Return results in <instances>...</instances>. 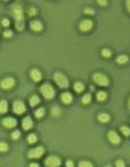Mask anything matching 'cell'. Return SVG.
<instances>
[{
    "label": "cell",
    "mask_w": 130,
    "mask_h": 167,
    "mask_svg": "<svg viewBox=\"0 0 130 167\" xmlns=\"http://www.w3.org/2000/svg\"><path fill=\"white\" fill-rule=\"evenodd\" d=\"M74 89H75V91L80 93V92H82L84 90V85H83L82 83H80V82H76L74 84Z\"/></svg>",
    "instance_id": "21"
},
{
    "label": "cell",
    "mask_w": 130,
    "mask_h": 167,
    "mask_svg": "<svg viewBox=\"0 0 130 167\" xmlns=\"http://www.w3.org/2000/svg\"><path fill=\"white\" fill-rule=\"evenodd\" d=\"M128 56L126 55H121V56H118L117 57V63H119V64H125V63H127L128 62Z\"/></svg>",
    "instance_id": "20"
},
{
    "label": "cell",
    "mask_w": 130,
    "mask_h": 167,
    "mask_svg": "<svg viewBox=\"0 0 130 167\" xmlns=\"http://www.w3.org/2000/svg\"><path fill=\"white\" fill-rule=\"evenodd\" d=\"M108 138H109V140H110L112 144H119V142L121 141L119 135H118L115 130H111V131L108 133Z\"/></svg>",
    "instance_id": "11"
},
{
    "label": "cell",
    "mask_w": 130,
    "mask_h": 167,
    "mask_svg": "<svg viewBox=\"0 0 130 167\" xmlns=\"http://www.w3.org/2000/svg\"><path fill=\"white\" fill-rule=\"evenodd\" d=\"M52 112H53V114H54V116H58V114H60V112H61L60 108L54 106V108H53V110H52Z\"/></svg>",
    "instance_id": "31"
},
{
    "label": "cell",
    "mask_w": 130,
    "mask_h": 167,
    "mask_svg": "<svg viewBox=\"0 0 130 167\" xmlns=\"http://www.w3.org/2000/svg\"><path fill=\"white\" fill-rule=\"evenodd\" d=\"M8 111V103L6 100H1L0 101V113H6Z\"/></svg>",
    "instance_id": "17"
},
{
    "label": "cell",
    "mask_w": 130,
    "mask_h": 167,
    "mask_svg": "<svg viewBox=\"0 0 130 167\" xmlns=\"http://www.w3.org/2000/svg\"><path fill=\"white\" fill-rule=\"evenodd\" d=\"M91 101V96L89 94V93H86V94H84L83 96V98H82V102H83V104H88L89 102Z\"/></svg>",
    "instance_id": "25"
},
{
    "label": "cell",
    "mask_w": 130,
    "mask_h": 167,
    "mask_svg": "<svg viewBox=\"0 0 130 167\" xmlns=\"http://www.w3.org/2000/svg\"><path fill=\"white\" fill-rule=\"evenodd\" d=\"M84 12L86 15H93V14H94V10H93L92 8H85Z\"/></svg>",
    "instance_id": "34"
},
{
    "label": "cell",
    "mask_w": 130,
    "mask_h": 167,
    "mask_svg": "<svg viewBox=\"0 0 130 167\" xmlns=\"http://www.w3.org/2000/svg\"><path fill=\"white\" fill-rule=\"evenodd\" d=\"M1 24H2L4 27H8V26L10 25V21H9V19L5 18V19H2V20H1Z\"/></svg>",
    "instance_id": "33"
},
{
    "label": "cell",
    "mask_w": 130,
    "mask_h": 167,
    "mask_svg": "<svg viewBox=\"0 0 130 167\" xmlns=\"http://www.w3.org/2000/svg\"><path fill=\"white\" fill-rule=\"evenodd\" d=\"M29 167H39V165L36 164V163H31V164L29 165Z\"/></svg>",
    "instance_id": "38"
},
{
    "label": "cell",
    "mask_w": 130,
    "mask_h": 167,
    "mask_svg": "<svg viewBox=\"0 0 130 167\" xmlns=\"http://www.w3.org/2000/svg\"><path fill=\"white\" fill-rule=\"evenodd\" d=\"M4 36H5V37H7V38H8V37H11V36H12V31H10V29H7V31H4Z\"/></svg>",
    "instance_id": "32"
},
{
    "label": "cell",
    "mask_w": 130,
    "mask_h": 167,
    "mask_svg": "<svg viewBox=\"0 0 130 167\" xmlns=\"http://www.w3.org/2000/svg\"><path fill=\"white\" fill-rule=\"evenodd\" d=\"M102 55L104 56V57H110V56H111L110 50H108V48H104V50H102Z\"/></svg>",
    "instance_id": "29"
},
{
    "label": "cell",
    "mask_w": 130,
    "mask_h": 167,
    "mask_svg": "<svg viewBox=\"0 0 130 167\" xmlns=\"http://www.w3.org/2000/svg\"><path fill=\"white\" fill-rule=\"evenodd\" d=\"M121 131L125 136H129L130 135V129L128 127H121Z\"/></svg>",
    "instance_id": "28"
},
{
    "label": "cell",
    "mask_w": 130,
    "mask_h": 167,
    "mask_svg": "<svg viewBox=\"0 0 130 167\" xmlns=\"http://www.w3.org/2000/svg\"><path fill=\"white\" fill-rule=\"evenodd\" d=\"M45 165L47 167H58L61 165V159L57 156H50L45 160Z\"/></svg>",
    "instance_id": "8"
},
{
    "label": "cell",
    "mask_w": 130,
    "mask_h": 167,
    "mask_svg": "<svg viewBox=\"0 0 130 167\" xmlns=\"http://www.w3.org/2000/svg\"><path fill=\"white\" fill-rule=\"evenodd\" d=\"M30 28L35 31H40L43 29V25L39 20H33L30 23Z\"/></svg>",
    "instance_id": "14"
},
{
    "label": "cell",
    "mask_w": 130,
    "mask_h": 167,
    "mask_svg": "<svg viewBox=\"0 0 130 167\" xmlns=\"http://www.w3.org/2000/svg\"><path fill=\"white\" fill-rule=\"evenodd\" d=\"M39 101H40L39 98H38L37 96H35V94H34V96H31V98L29 99V103H30V106H35L36 104H38Z\"/></svg>",
    "instance_id": "18"
},
{
    "label": "cell",
    "mask_w": 130,
    "mask_h": 167,
    "mask_svg": "<svg viewBox=\"0 0 130 167\" xmlns=\"http://www.w3.org/2000/svg\"><path fill=\"white\" fill-rule=\"evenodd\" d=\"M14 85H15V80H14L12 77H10V76L5 77L2 81L0 82V86H1L4 90H9L11 88H14Z\"/></svg>",
    "instance_id": "7"
},
{
    "label": "cell",
    "mask_w": 130,
    "mask_h": 167,
    "mask_svg": "<svg viewBox=\"0 0 130 167\" xmlns=\"http://www.w3.org/2000/svg\"><path fill=\"white\" fill-rule=\"evenodd\" d=\"M2 125L6 127V128H14V127L17 126V120L15 118H11V117H8V118H5L2 120Z\"/></svg>",
    "instance_id": "9"
},
{
    "label": "cell",
    "mask_w": 130,
    "mask_h": 167,
    "mask_svg": "<svg viewBox=\"0 0 130 167\" xmlns=\"http://www.w3.org/2000/svg\"><path fill=\"white\" fill-rule=\"evenodd\" d=\"M54 80H55L56 84L60 86V88H63V89H66V88H69V80H67V77L63 74V73H61V72H57L54 74Z\"/></svg>",
    "instance_id": "2"
},
{
    "label": "cell",
    "mask_w": 130,
    "mask_h": 167,
    "mask_svg": "<svg viewBox=\"0 0 130 167\" xmlns=\"http://www.w3.org/2000/svg\"><path fill=\"white\" fill-rule=\"evenodd\" d=\"M92 26H93V23H92L90 19H84V20L81 21L80 29L82 31H90L91 28H92Z\"/></svg>",
    "instance_id": "10"
},
{
    "label": "cell",
    "mask_w": 130,
    "mask_h": 167,
    "mask_svg": "<svg viewBox=\"0 0 130 167\" xmlns=\"http://www.w3.org/2000/svg\"><path fill=\"white\" fill-rule=\"evenodd\" d=\"M96 99H98V101H104L107 99V93L104 91H99L96 93Z\"/></svg>",
    "instance_id": "19"
},
{
    "label": "cell",
    "mask_w": 130,
    "mask_h": 167,
    "mask_svg": "<svg viewBox=\"0 0 130 167\" xmlns=\"http://www.w3.org/2000/svg\"><path fill=\"white\" fill-rule=\"evenodd\" d=\"M115 167H125V163L122 162V160H117Z\"/></svg>",
    "instance_id": "35"
},
{
    "label": "cell",
    "mask_w": 130,
    "mask_h": 167,
    "mask_svg": "<svg viewBox=\"0 0 130 167\" xmlns=\"http://www.w3.org/2000/svg\"><path fill=\"white\" fill-rule=\"evenodd\" d=\"M93 80H94V82L98 85L108 86V84H109L108 77H107L104 74H102V73H94V74H93Z\"/></svg>",
    "instance_id": "4"
},
{
    "label": "cell",
    "mask_w": 130,
    "mask_h": 167,
    "mask_svg": "<svg viewBox=\"0 0 130 167\" xmlns=\"http://www.w3.org/2000/svg\"><path fill=\"white\" fill-rule=\"evenodd\" d=\"M98 2H99V5H102V6H107V5H108V1H105V0H99Z\"/></svg>",
    "instance_id": "37"
},
{
    "label": "cell",
    "mask_w": 130,
    "mask_h": 167,
    "mask_svg": "<svg viewBox=\"0 0 130 167\" xmlns=\"http://www.w3.org/2000/svg\"><path fill=\"white\" fill-rule=\"evenodd\" d=\"M98 119H99V121L102 122V123H105V122H108L110 120V116L108 114V113H100L99 116H98Z\"/></svg>",
    "instance_id": "16"
},
{
    "label": "cell",
    "mask_w": 130,
    "mask_h": 167,
    "mask_svg": "<svg viewBox=\"0 0 130 167\" xmlns=\"http://www.w3.org/2000/svg\"><path fill=\"white\" fill-rule=\"evenodd\" d=\"M72 99H73V96L71 94L70 92H64V93H62V96H61V100L63 103L65 104H69L72 102Z\"/></svg>",
    "instance_id": "12"
},
{
    "label": "cell",
    "mask_w": 130,
    "mask_h": 167,
    "mask_svg": "<svg viewBox=\"0 0 130 167\" xmlns=\"http://www.w3.org/2000/svg\"><path fill=\"white\" fill-rule=\"evenodd\" d=\"M8 150V145L6 144V142H2V141H0V152H5Z\"/></svg>",
    "instance_id": "26"
},
{
    "label": "cell",
    "mask_w": 130,
    "mask_h": 167,
    "mask_svg": "<svg viewBox=\"0 0 130 167\" xmlns=\"http://www.w3.org/2000/svg\"><path fill=\"white\" fill-rule=\"evenodd\" d=\"M28 15L29 16H35L36 15V8L35 7H30L28 9Z\"/></svg>",
    "instance_id": "30"
},
{
    "label": "cell",
    "mask_w": 130,
    "mask_h": 167,
    "mask_svg": "<svg viewBox=\"0 0 130 167\" xmlns=\"http://www.w3.org/2000/svg\"><path fill=\"white\" fill-rule=\"evenodd\" d=\"M31 127H33V120H31V118L30 117L24 118L23 119V128L25 130H29V129H31Z\"/></svg>",
    "instance_id": "13"
},
{
    "label": "cell",
    "mask_w": 130,
    "mask_h": 167,
    "mask_svg": "<svg viewBox=\"0 0 130 167\" xmlns=\"http://www.w3.org/2000/svg\"><path fill=\"white\" fill-rule=\"evenodd\" d=\"M129 108H130V99H129Z\"/></svg>",
    "instance_id": "40"
},
{
    "label": "cell",
    "mask_w": 130,
    "mask_h": 167,
    "mask_svg": "<svg viewBox=\"0 0 130 167\" xmlns=\"http://www.w3.org/2000/svg\"><path fill=\"white\" fill-rule=\"evenodd\" d=\"M20 137V131L19 130H15V131L11 133V138L14 139V140H16V139H18Z\"/></svg>",
    "instance_id": "27"
},
{
    "label": "cell",
    "mask_w": 130,
    "mask_h": 167,
    "mask_svg": "<svg viewBox=\"0 0 130 167\" xmlns=\"http://www.w3.org/2000/svg\"><path fill=\"white\" fill-rule=\"evenodd\" d=\"M127 8H128V10L130 11V0H128V1H127Z\"/></svg>",
    "instance_id": "39"
},
{
    "label": "cell",
    "mask_w": 130,
    "mask_h": 167,
    "mask_svg": "<svg viewBox=\"0 0 130 167\" xmlns=\"http://www.w3.org/2000/svg\"><path fill=\"white\" fill-rule=\"evenodd\" d=\"M66 167H74V163L72 160H67L66 162Z\"/></svg>",
    "instance_id": "36"
},
{
    "label": "cell",
    "mask_w": 130,
    "mask_h": 167,
    "mask_svg": "<svg viewBox=\"0 0 130 167\" xmlns=\"http://www.w3.org/2000/svg\"><path fill=\"white\" fill-rule=\"evenodd\" d=\"M44 113H45V109L44 108H39L38 110L35 111V117L36 118H42V117L44 116Z\"/></svg>",
    "instance_id": "23"
},
{
    "label": "cell",
    "mask_w": 130,
    "mask_h": 167,
    "mask_svg": "<svg viewBox=\"0 0 130 167\" xmlns=\"http://www.w3.org/2000/svg\"><path fill=\"white\" fill-rule=\"evenodd\" d=\"M40 92H42V94L44 96L45 99H53L54 98V94H55V91H54V89H53V86L50 85V84H43V85L40 86Z\"/></svg>",
    "instance_id": "3"
},
{
    "label": "cell",
    "mask_w": 130,
    "mask_h": 167,
    "mask_svg": "<svg viewBox=\"0 0 130 167\" xmlns=\"http://www.w3.org/2000/svg\"><path fill=\"white\" fill-rule=\"evenodd\" d=\"M12 110H14L16 114H23L26 111V106L24 104V102L19 101V100L15 101L14 102V106H12Z\"/></svg>",
    "instance_id": "6"
},
{
    "label": "cell",
    "mask_w": 130,
    "mask_h": 167,
    "mask_svg": "<svg viewBox=\"0 0 130 167\" xmlns=\"http://www.w3.org/2000/svg\"><path fill=\"white\" fill-rule=\"evenodd\" d=\"M10 11L14 16L16 21V28L18 31H23L24 29V10H23V7L18 4H14L10 8Z\"/></svg>",
    "instance_id": "1"
},
{
    "label": "cell",
    "mask_w": 130,
    "mask_h": 167,
    "mask_svg": "<svg viewBox=\"0 0 130 167\" xmlns=\"http://www.w3.org/2000/svg\"><path fill=\"white\" fill-rule=\"evenodd\" d=\"M79 167H93V164L88 160H82L79 163Z\"/></svg>",
    "instance_id": "24"
},
{
    "label": "cell",
    "mask_w": 130,
    "mask_h": 167,
    "mask_svg": "<svg viewBox=\"0 0 130 167\" xmlns=\"http://www.w3.org/2000/svg\"><path fill=\"white\" fill-rule=\"evenodd\" d=\"M30 76H31V79L34 80L35 82H38L42 80V73H40L38 70H31V72H30Z\"/></svg>",
    "instance_id": "15"
},
{
    "label": "cell",
    "mask_w": 130,
    "mask_h": 167,
    "mask_svg": "<svg viewBox=\"0 0 130 167\" xmlns=\"http://www.w3.org/2000/svg\"><path fill=\"white\" fill-rule=\"evenodd\" d=\"M27 140L29 144H35L37 141V136H36L35 133H30L29 136L27 137Z\"/></svg>",
    "instance_id": "22"
},
{
    "label": "cell",
    "mask_w": 130,
    "mask_h": 167,
    "mask_svg": "<svg viewBox=\"0 0 130 167\" xmlns=\"http://www.w3.org/2000/svg\"><path fill=\"white\" fill-rule=\"evenodd\" d=\"M44 154V148L42 146L39 147H35L33 149H30L29 152H28V157L31 158V159H35V158H39L42 155Z\"/></svg>",
    "instance_id": "5"
}]
</instances>
